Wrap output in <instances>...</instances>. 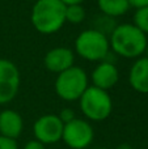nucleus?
Instances as JSON below:
<instances>
[{
    "mask_svg": "<svg viewBox=\"0 0 148 149\" xmlns=\"http://www.w3.org/2000/svg\"><path fill=\"white\" fill-rule=\"evenodd\" d=\"M109 45L117 55L134 59L146 52L148 39L134 24H121L113 29Z\"/></svg>",
    "mask_w": 148,
    "mask_h": 149,
    "instance_id": "f257e3e1",
    "label": "nucleus"
},
{
    "mask_svg": "<svg viewBox=\"0 0 148 149\" xmlns=\"http://www.w3.org/2000/svg\"><path fill=\"white\" fill-rule=\"evenodd\" d=\"M31 24L41 34H54L66 24V5L60 0H37L31 8Z\"/></svg>",
    "mask_w": 148,
    "mask_h": 149,
    "instance_id": "f03ea898",
    "label": "nucleus"
},
{
    "mask_svg": "<svg viewBox=\"0 0 148 149\" xmlns=\"http://www.w3.org/2000/svg\"><path fill=\"white\" fill-rule=\"evenodd\" d=\"M75 51L79 56L89 62L105 60L110 51L109 38L98 29L84 30L75 39Z\"/></svg>",
    "mask_w": 148,
    "mask_h": 149,
    "instance_id": "7ed1b4c3",
    "label": "nucleus"
},
{
    "mask_svg": "<svg viewBox=\"0 0 148 149\" xmlns=\"http://www.w3.org/2000/svg\"><path fill=\"white\" fill-rule=\"evenodd\" d=\"M79 105L85 118L93 122L105 120L113 110V101L109 93L93 85L87 88L79 100Z\"/></svg>",
    "mask_w": 148,
    "mask_h": 149,
    "instance_id": "20e7f679",
    "label": "nucleus"
},
{
    "mask_svg": "<svg viewBox=\"0 0 148 149\" xmlns=\"http://www.w3.org/2000/svg\"><path fill=\"white\" fill-rule=\"evenodd\" d=\"M88 86V76L85 71L77 65L59 73L55 80V92L63 101L80 100Z\"/></svg>",
    "mask_w": 148,
    "mask_h": 149,
    "instance_id": "39448f33",
    "label": "nucleus"
},
{
    "mask_svg": "<svg viewBox=\"0 0 148 149\" xmlns=\"http://www.w3.org/2000/svg\"><path fill=\"white\" fill-rule=\"evenodd\" d=\"M94 139L93 127L88 120L75 118L72 122L64 124L62 140L71 149H85Z\"/></svg>",
    "mask_w": 148,
    "mask_h": 149,
    "instance_id": "423d86ee",
    "label": "nucleus"
},
{
    "mask_svg": "<svg viewBox=\"0 0 148 149\" xmlns=\"http://www.w3.org/2000/svg\"><path fill=\"white\" fill-rule=\"evenodd\" d=\"M63 128L64 124L59 119V116L54 114H46L39 116L34 122L33 134L36 140H38L43 145L55 144L62 140Z\"/></svg>",
    "mask_w": 148,
    "mask_h": 149,
    "instance_id": "0eeeda50",
    "label": "nucleus"
},
{
    "mask_svg": "<svg viewBox=\"0 0 148 149\" xmlns=\"http://www.w3.org/2000/svg\"><path fill=\"white\" fill-rule=\"evenodd\" d=\"M20 71L8 59H0V105L10 102L20 89Z\"/></svg>",
    "mask_w": 148,
    "mask_h": 149,
    "instance_id": "6e6552de",
    "label": "nucleus"
},
{
    "mask_svg": "<svg viewBox=\"0 0 148 149\" xmlns=\"http://www.w3.org/2000/svg\"><path fill=\"white\" fill-rule=\"evenodd\" d=\"M75 62V54L72 50L68 47H55L51 49L46 55H45V67L47 71L52 73H62L67 71L68 68L73 67Z\"/></svg>",
    "mask_w": 148,
    "mask_h": 149,
    "instance_id": "1a4fd4ad",
    "label": "nucleus"
},
{
    "mask_svg": "<svg viewBox=\"0 0 148 149\" xmlns=\"http://www.w3.org/2000/svg\"><path fill=\"white\" fill-rule=\"evenodd\" d=\"M92 82L93 86L102 90H109L114 86L119 80V72L114 63L112 62H101L92 72Z\"/></svg>",
    "mask_w": 148,
    "mask_h": 149,
    "instance_id": "9d476101",
    "label": "nucleus"
},
{
    "mask_svg": "<svg viewBox=\"0 0 148 149\" xmlns=\"http://www.w3.org/2000/svg\"><path fill=\"white\" fill-rule=\"evenodd\" d=\"M24 130V119L15 110H3L0 113V136L16 140Z\"/></svg>",
    "mask_w": 148,
    "mask_h": 149,
    "instance_id": "9b49d317",
    "label": "nucleus"
},
{
    "mask_svg": "<svg viewBox=\"0 0 148 149\" xmlns=\"http://www.w3.org/2000/svg\"><path fill=\"white\" fill-rule=\"evenodd\" d=\"M128 81L134 90L148 93V58H140L133 64L128 74Z\"/></svg>",
    "mask_w": 148,
    "mask_h": 149,
    "instance_id": "f8f14e48",
    "label": "nucleus"
},
{
    "mask_svg": "<svg viewBox=\"0 0 148 149\" xmlns=\"http://www.w3.org/2000/svg\"><path fill=\"white\" fill-rule=\"evenodd\" d=\"M100 10L108 17H119L130 9L128 0H97Z\"/></svg>",
    "mask_w": 148,
    "mask_h": 149,
    "instance_id": "ddd939ff",
    "label": "nucleus"
},
{
    "mask_svg": "<svg viewBox=\"0 0 148 149\" xmlns=\"http://www.w3.org/2000/svg\"><path fill=\"white\" fill-rule=\"evenodd\" d=\"M85 18V9L81 4L66 7V22L80 24Z\"/></svg>",
    "mask_w": 148,
    "mask_h": 149,
    "instance_id": "4468645a",
    "label": "nucleus"
},
{
    "mask_svg": "<svg viewBox=\"0 0 148 149\" xmlns=\"http://www.w3.org/2000/svg\"><path fill=\"white\" fill-rule=\"evenodd\" d=\"M134 25L142 30L144 34H148V7L139 8L134 13Z\"/></svg>",
    "mask_w": 148,
    "mask_h": 149,
    "instance_id": "2eb2a0df",
    "label": "nucleus"
},
{
    "mask_svg": "<svg viewBox=\"0 0 148 149\" xmlns=\"http://www.w3.org/2000/svg\"><path fill=\"white\" fill-rule=\"evenodd\" d=\"M58 116H59V119L63 122V124L70 123V122H72L73 119L76 118L75 111H73L72 109H70V107H64L62 111H60V114Z\"/></svg>",
    "mask_w": 148,
    "mask_h": 149,
    "instance_id": "dca6fc26",
    "label": "nucleus"
},
{
    "mask_svg": "<svg viewBox=\"0 0 148 149\" xmlns=\"http://www.w3.org/2000/svg\"><path fill=\"white\" fill-rule=\"evenodd\" d=\"M0 149H18L17 141L4 136H0Z\"/></svg>",
    "mask_w": 148,
    "mask_h": 149,
    "instance_id": "f3484780",
    "label": "nucleus"
},
{
    "mask_svg": "<svg viewBox=\"0 0 148 149\" xmlns=\"http://www.w3.org/2000/svg\"><path fill=\"white\" fill-rule=\"evenodd\" d=\"M24 149H46V147H45L42 143H39L38 140L34 139V140H29L25 144Z\"/></svg>",
    "mask_w": 148,
    "mask_h": 149,
    "instance_id": "a211bd4d",
    "label": "nucleus"
},
{
    "mask_svg": "<svg viewBox=\"0 0 148 149\" xmlns=\"http://www.w3.org/2000/svg\"><path fill=\"white\" fill-rule=\"evenodd\" d=\"M128 3H130V7H134L136 9L148 7V0H128Z\"/></svg>",
    "mask_w": 148,
    "mask_h": 149,
    "instance_id": "6ab92c4d",
    "label": "nucleus"
},
{
    "mask_svg": "<svg viewBox=\"0 0 148 149\" xmlns=\"http://www.w3.org/2000/svg\"><path fill=\"white\" fill-rule=\"evenodd\" d=\"M60 1H62L63 4L66 5V7H68V5H77V4H81L84 0H60Z\"/></svg>",
    "mask_w": 148,
    "mask_h": 149,
    "instance_id": "aec40b11",
    "label": "nucleus"
},
{
    "mask_svg": "<svg viewBox=\"0 0 148 149\" xmlns=\"http://www.w3.org/2000/svg\"><path fill=\"white\" fill-rule=\"evenodd\" d=\"M118 149H131V148L128 147L127 144H123V145H121V147H118Z\"/></svg>",
    "mask_w": 148,
    "mask_h": 149,
    "instance_id": "412c9836",
    "label": "nucleus"
},
{
    "mask_svg": "<svg viewBox=\"0 0 148 149\" xmlns=\"http://www.w3.org/2000/svg\"><path fill=\"white\" fill-rule=\"evenodd\" d=\"M146 54H147L146 58H148V45H147V49H146Z\"/></svg>",
    "mask_w": 148,
    "mask_h": 149,
    "instance_id": "4be33fe9",
    "label": "nucleus"
},
{
    "mask_svg": "<svg viewBox=\"0 0 148 149\" xmlns=\"http://www.w3.org/2000/svg\"><path fill=\"white\" fill-rule=\"evenodd\" d=\"M98 149H109V148H98Z\"/></svg>",
    "mask_w": 148,
    "mask_h": 149,
    "instance_id": "5701e85b",
    "label": "nucleus"
}]
</instances>
